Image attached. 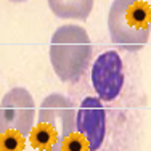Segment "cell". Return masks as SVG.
<instances>
[{
    "label": "cell",
    "instance_id": "obj_1",
    "mask_svg": "<svg viewBox=\"0 0 151 151\" xmlns=\"http://www.w3.org/2000/svg\"><path fill=\"white\" fill-rule=\"evenodd\" d=\"M76 132V108L68 96L50 93L39 108L37 127L31 132L32 146L40 151H68Z\"/></svg>",
    "mask_w": 151,
    "mask_h": 151
},
{
    "label": "cell",
    "instance_id": "obj_2",
    "mask_svg": "<svg viewBox=\"0 0 151 151\" xmlns=\"http://www.w3.org/2000/svg\"><path fill=\"white\" fill-rule=\"evenodd\" d=\"M92 42L87 31L77 24H64L50 40V63L63 82H76L87 71L92 60Z\"/></svg>",
    "mask_w": 151,
    "mask_h": 151
},
{
    "label": "cell",
    "instance_id": "obj_3",
    "mask_svg": "<svg viewBox=\"0 0 151 151\" xmlns=\"http://www.w3.org/2000/svg\"><path fill=\"white\" fill-rule=\"evenodd\" d=\"M111 42L125 52H140L151 32V8L145 0H113L108 13Z\"/></svg>",
    "mask_w": 151,
    "mask_h": 151
},
{
    "label": "cell",
    "instance_id": "obj_4",
    "mask_svg": "<svg viewBox=\"0 0 151 151\" xmlns=\"http://www.w3.org/2000/svg\"><path fill=\"white\" fill-rule=\"evenodd\" d=\"M35 121V103L29 90L15 87L0 101V137L8 145L23 150Z\"/></svg>",
    "mask_w": 151,
    "mask_h": 151
},
{
    "label": "cell",
    "instance_id": "obj_5",
    "mask_svg": "<svg viewBox=\"0 0 151 151\" xmlns=\"http://www.w3.org/2000/svg\"><path fill=\"white\" fill-rule=\"evenodd\" d=\"M92 84L101 101H113L124 85L122 60L116 50L103 52L92 66Z\"/></svg>",
    "mask_w": 151,
    "mask_h": 151
},
{
    "label": "cell",
    "instance_id": "obj_6",
    "mask_svg": "<svg viewBox=\"0 0 151 151\" xmlns=\"http://www.w3.org/2000/svg\"><path fill=\"white\" fill-rule=\"evenodd\" d=\"M76 130L87 151H98L106 137V113L98 96H87L76 113Z\"/></svg>",
    "mask_w": 151,
    "mask_h": 151
},
{
    "label": "cell",
    "instance_id": "obj_7",
    "mask_svg": "<svg viewBox=\"0 0 151 151\" xmlns=\"http://www.w3.org/2000/svg\"><path fill=\"white\" fill-rule=\"evenodd\" d=\"M53 15L61 19L85 21L93 10V0H47Z\"/></svg>",
    "mask_w": 151,
    "mask_h": 151
},
{
    "label": "cell",
    "instance_id": "obj_8",
    "mask_svg": "<svg viewBox=\"0 0 151 151\" xmlns=\"http://www.w3.org/2000/svg\"><path fill=\"white\" fill-rule=\"evenodd\" d=\"M0 151H21V150L15 148V146H12V145H8V143L0 137Z\"/></svg>",
    "mask_w": 151,
    "mask_h": 151
},
{
    "label": "cell",
    "instance_id": "obj_9",
    "mask_svg": "<svg viewBox=\"0 0 151 151\" xmlns=\"http://www.w3.org/2000/svg\"><path fill=\"white\" fill-rule=\"evenodd\" d=\"M12 2H15V3H19V2H26V0H12Z\"/></svg>",
    "mask_w": 151,
    "mask_h": 151
}]
</instances>
